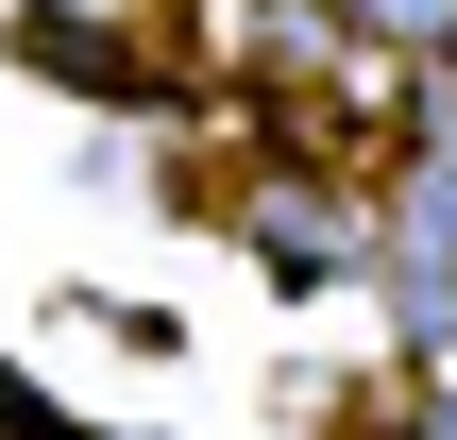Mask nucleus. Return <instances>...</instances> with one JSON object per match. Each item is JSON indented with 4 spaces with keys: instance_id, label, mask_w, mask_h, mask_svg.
<instances>
[{
    "instance_id": "nucleus-1",
    "label": "nucleus",
    "mask_w": 457,
    "mask_h": 440,
    "mask_svg": "<svg viewBox=\"0 0 457 440\" xmlns=\"http://www.w3.org/2000/svg\"><path fill=\"white\" fill-rule=\"evenodd\" d=\"M237 220H254V271H271V288H356V271H373V203H356V187H288V170H271Z\"/></svg>"
},
{
    "instance_id": "nucleus-2",
    "label": "nucleus",
    "mask_w": 457,
    "mask_h": 440,
    "mask_svg": "<svg viewBox=\"0 0 457 440\" xmlns=\"http://www.w3.org/2000/svg\"><path fill=\"white\" fill-rule=\"evenodd\" d=\"M356 34H390V51H457V0H339Z\"/></svg>"
}]
</instances>
